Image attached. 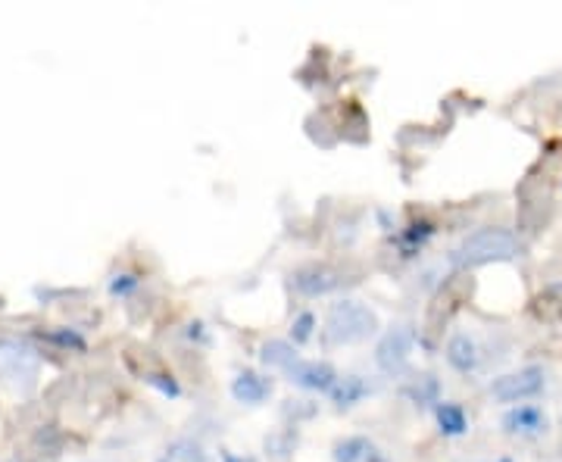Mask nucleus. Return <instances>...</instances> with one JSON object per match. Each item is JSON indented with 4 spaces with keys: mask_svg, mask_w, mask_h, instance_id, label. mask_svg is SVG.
Returning a JSON list of instances; mask_svg holds the SVG:
<instances>
[{
    "mask_svg": "<svg viewBox=\"0 0 562 462\" xmlns=\"http://www.w3.org/2000/svg\"><path fill=\"white\" fill-rule=\"evenodd\" d=\"M522 244L510 228H478L472 235H466L453 250H450V266L459 272L478 269L488 263H510L519 257Z\"/></svg>",
    "mask_w": 562,
    "mask_h": 462,
    "instance_id": "nucleus-1",
    "label": "nucleus"
},
{
    "mask_svg": "<svg viewBox=\"0 0 562 462\" xmlns=\"http://www.w3.org/2000/svg\"><path fill=\"white\" fill-rule=\"evenodd\" d=\"M378 331V316L359 300H341L328 310L325 335L331 343H359Z\"/></svg>",
    "mask_w": 562,
    "mask_h": 462,
    "instance_id": "nucleus-2",
    "label": "nucleus"
},
{
    "mask_svg": "<svg viewBox=\"0 0 562 462\" xmlns=\"http://www.w3.org/2000/svg\"><path fill=\"white\" fill-rule=\"evenodd\" d=\"M547 388V375H543L541 366H525V369H516L510 375H500L488 384L490 400L506 403V406H519L525 400H535L537 394H543Z\"/></svg>",
    "mask_w": 562,
    "mask_h": 462,
    "instance_id": "nucleus-3",
    "label": "nucleus"
},
{
    "mask_svg": "<svg viewBox=\"0 0 562 462\" xmlns=\"http://www.w3.org/2000/svg\"><path fill=\"white\" fill-rule=\"evenodd\" d=\"M410 353H412V331L406 325H397V328L384 331V337L378 341L375 363L384 375H400L410 366Z\"/></svg>",
    "mask_w": 562,
    "mask_h": 462,
    "instance_id": "nucleus-4",
    "label": "nucleus"
},
{
    "mask_svg": "<svg viewBox=\"0 0 562 462\" xmlns=\"http://www.w3.org/2000/svg\"><path fill=\"white\" fill-rule=\"evenodd\" d=\"M341 272L331 269L325 263H310V266H300L297 272L291 275L294 291L304 294V297H325V294L337 291L341 288Z\"/></svg>",
    "mask_w": 562,
    "mask_h": 462,
    "instance_id": "nucleus-5",
    "label": "nucleus"
},
{
    "mask_svg": "<svg viewBox=\"0 0 562 462\" xmlns=\"http://www.w3.org/2000/svg\"><path fill=\"white\" fill-rule=\"evenodd\" d=\"M285 375L291 384H297V388H304V390H316V394H331L335 384L341 381L335 366L319 363V359H297Z\"/></svg>",
    "mask_w": 562,
    "mask_h": 462,
    "instance_id": "nucleus-6",
    "label": "nucleus"
},
{
    "mask_svg": "<svg viewBox=\"0 0 562 462\" xmlns=\"http://www.w3.org/2000/svg\"><path fill=\"white\" fill-rule=\"evenodd\" d=\"M503 431L512 437H541L550 431V419L541 406L535 403H519V406H510L506 416H503Z\"/></svg>",
    "mask_w": 562,
    "mask_h": 462,
    "instance_id": "nucleus-7",
    "label": "nucleus"
},
{
    "mask_svg": "<svg viewBox=\"0 0 562 462\" xmlns=\"http://www.w3.org/2000/svg\"><path fill=\"white\" fill-rule=\"evenodd\" d=\"M447 363L453 366V369L459 372V375H472V372L481 366V350H478V343L472 335H466V331H459V335H453L447 341Z\"/></svg>",
    "mask_w": 562,
    "mask_h": 462,
    "instance_id": "nucleus-8",
    "label": "nucleus"
},
{
    "mask_svg": "<svg viewBox=\"0 0 562 462\" xmlns=\"http://www.w3.org/2000/svg\"><path fill=\"white\" fill-rule=\"evenodd\" d=\"M269 394H272V381L263 375H257V372H250V369H244L232 381V397L238 403H247V406H259Z\"/></svg>",
    "mask_w": 562,
    "mask_h": 462,
    "instance_id": "nucleus-9",
    "label": "nucleus"
},
{
    "mask_svg": "<svg viewBox=\"0 0 562 462\" xmlns=\"http://www.w3.org/2000/svg\"><path fill=\"white\" fill-rule=\"evenodd\" d=\"M369 381L359 375H347L341 378V381L335 384V390H331V400H335L337 410H350V406H357V403H363L366 397H369Z\"/></svg>",
    "mask_w": 562,
    "mask_h": 462,
    "instance_id": "nucleus-10",
    "label": "nucleus"
},
{
    "mask_svg": "<svg viewBox=\"0 0 562 462\" xmlns=\"http://www.w3.org/2000/svg\"><path fill=\"white\" fill-rule=\"evenodd\" d=\"M259 359H263V366H269V369H281L288 372L294 363H297V350H294L291 341H281V337H272V341H266L263 347H259Z\"/></svg>",
    "mask_w": 562,
    "mask_h": 462,
    "instance_id": "nucleus-11",
    "label": "nucleus"
},
{
    "mask_svg": "<svg viewBox=\"0 0 562 462\" xmlns=\"http://www.w3.org/2000/svg\"><path fill=\"white\" fill-rule=\"evenodd\" d=\"M437 425H441V431L447 437H459L469 431V416H466V410L459 406V403H437Z\"/></svg>",
    "mask_w": 562,
    "mask_h": 462,
    "instance_id": "nucleus-12",
    "label": "nucleus"
},
{
    "mask_svg": "<svg viewBox=\"0 0 562 462\" xmlns=\"http://www.w3.org/2000/svg\"><path fill=\"white\" fill-rule=\"evenodd\" d=\"M372 443L366 437H344V441L335 447V462H363L369 459Z\"/></svg>",
    "mask_w": 562,
    "mask_h": 462,
    "instance_id": "nucleus-13",
    "label": "nucleus"
},
{
    "mask_svg": "<svg viewBox=\"0 0 562 462\" xmlns=\"http://www.w3.org/2000/svg\"><path fill=\"white\" fill-rule=\"evenodd\" d=\"M435 235V228H431V222H412L410 228L404 231V238H400V244H404L406 257H410L412 250H419V247L425 244V241Z\"/></svg>",
    "mask_w": 562,
    "mask_h": 462,
    "instance_id": "nucleus-14",
    "label": "nucleus"
},
{
    "mask_svg": "<svg viewBox=\"0 0 562 462\" xmlns=\"http://www.w3.org/2000/svg\"><path fill=\"white\" fill-rule=\"evenodd\" d=\"M404 394L412 397L416 403H435V397H437V381H435L431 375H422L416 384H412V388H406Z\"/></svg>",
    "mask_w": 562,
    "mask_h": 462,
    "instance_id": "nucleus-15",
    "label": "nucleus"
},
{
    "mask_svg": "<svg viewBox=\"0 0 562 462\" xmlns=\"http://www.w3.org/2000/svg\"><path fill=\"white\" fill-rule=\"evenodd\" d=\"M144 381L150 384V388H157L159 394H166V397H179L181 394L179 381H175L173 375H166V372H147Z\"/></svg>",
    "mask_w": 562,
    "mask_h": 462,
    "instance_id": "nucleus-16",
    "label": "nucleus"
},
{
    "mask_svg": "<svg viewBox=\"0 0 562 462\" xmlns=\"http://www.w3.org/2000/svg\"><path fill=\"white\" fill-rule=\"evenodd\" d=\"M312 331H316V316H312V312H300V316L291 322L294 343H306L312 337Z\"/></svg>",
    "mask_w": 562,
    "mask_h": 462,
    "instance_id": "nucleus-17",
    "label": "nucleus"
},
{
    "mask_svg": "<svg viewBox=\"0 0 562 462\" xmlns=\"http://www.w3.org/2000/svg\"><path fill=\"white\" fill-rule=\"evenodd\" d=\"M294 443H297V437L288 431V435H272L266 437V450H272V456H278V459H285V456H291Z\"/></svg>",
    "mask_w": 562,
    "mask_h": 462,
    "instance_id": "nucleus-18",
    "label": "nucleus"
},
{
    "mask_svg": "<svg viewBox=\"0 0 562 462\" xmlns=\"http://www.w3.org/2000/svg\"><path fill=\"white\" fill-rule=\"evenodd\" d=\"M173 459H185V462H204V453H200L197 443L191 441H179L173 447Z\"/></svg>",
    "mask_w": 562,
    "mask_h": 462,
    "instance_id": "nucleus-19",
    "label": "nucleus"
},
{
    "mask_svg": "<svg viewBox=\"0 0 562 462\" xmlns=\"http://www.w3.org/2000/svg\"><path fill=\"white\" fill-rule=\"evenodd\" d=\"M135 288H138V278L128 275V272H122V275H116L110 281V291L116 294V297H126V294H132Z\"/></svg>",
    "mask_w": 562,
    "mask_h": 462,
    "instance_id": "nucleus-20",
    "label": "nucleus"
},
{
    "mask_svg": "<svg viewBox=\"0 0 562 462\" xmlns=\"http://www.w3.org/2000/svg\"><path fill=\"white\" fill-rule=\"evenodd\" d=\"M50 341L63 343V347H73V350H85V341H81V335H75V331H53Z\"/></svg>",
    "mask_w": 562,
    "mask_h": 462,
    "instance_id": "nucleus-21",
    "label": "nucleus"
},
{
    "mask_svg": "<svg viewBox=\"0 0 562 462\" xmlns=\"http://www.w3.org/2000/svg\"><path fill=\"white\" fill-rule=\"evenodd\" d=\"M222 462H259V459H253V456H238V453H232V450H222Z\"/></svg>",
    "mask_w": 562,
    "mask_h": 462,
    "instance_id": "nucleus-22",
    "label": "nucleus"
},
{
    "mask_svg": "<svg viewBox=\"0 0 562 462\" xmlns=\"http://www.w3.org/2000/svg\"><path fill=\"white\" fill-rule=\"evenodd\" d=\"M497 462H512V459H510V456H500V459H497Z\"/></svg>",
    "mask_w": 562,
    "mask_h": 462,
    "instance_id": "nucleus-23",
    "label": "nucleus"
}]
</instances>
